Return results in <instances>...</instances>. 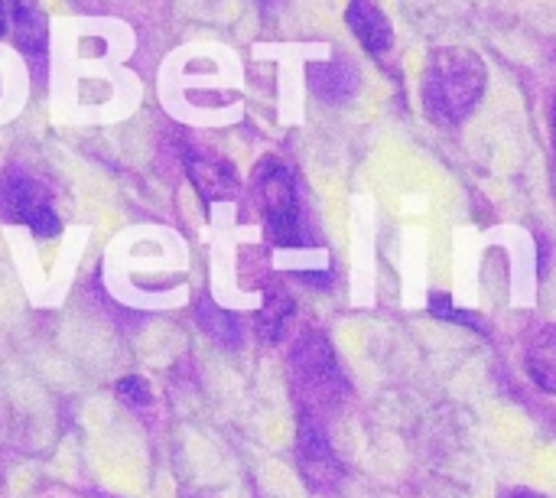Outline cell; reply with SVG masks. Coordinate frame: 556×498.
I'll return each mask as SVG.
<instances>
[{"label":"cell","instance_id":"6da1fadb","mask_svg":"<svg viewBox=\"0 0 556 498\" xmlns=\"http://www.w3.org/2000/svg\"><path fill=\"white\" fill-rule=\"evenodd\" d=\"M485 59L469 46H440L424 65V111L433 124L453 127L466 121L485 95Z\"/></svg>","mask_w":556,"mask_h":498},{"label":"cell","instance_id":"7a4b0ae2","mask_svg":"<svg viewBox=\"0 0 556 498\" xmlns=\"http://www.w3.org/2000/svg\"><path fill=\"white\" fill-rule=\"evenodd\" d=\"M290 378L293 391L303 404V418L316 421V414L336 411L345 398V378L339 372L336 352L329 339L316 329L303 333L290 352Z\"/></svg>","mask_w":556,"mask_h":498},{"label":"cell","instance_id":"3957f363","mask_svg":"<svg viewBox=\"0 0 556 498\" xmlns=\"http://www.w3.org/2000/svg\"><path fill=\"white\" fill-rule=\"evenodd\" d=\"M254 183H257V196H261V212H264V225H267V238L277 248H300L306 245L303 228H300V206H296V186L290 170L267 157L261 160V166L254 170Z\"/></svg>","mask_w":556,"mask_h":498},{"label":"cell","instance_id":"277c9868","mask_svg":"<svg viewBox=\"0 0 556 498\" xmlns=\"http://www.w3.org/2000/svg\"><path fill=\"white\" fill-rule=\"evenodd\" d=\"M0 219L10 225L29 228L33 238H59L62 235V222L52 212L49 189L26 173L0 176Z\"/></svg>","mask_w":556,"mask_h":498},{"label":"cell","instance_id":"5b68a950","mask_svg":"<svg viewBox=\"0 0 556 498\" xmlns=\"http://www.w3.org/2000/svg\"><path fill=\"white\" fill-rule=\"evenodd\" d=\"M296 463H300V473L306 480V486L313 493H329L342 483V463L336 457V450L329 447L323 427L309 418L300 414V424H296Z\"/></svg>","mask_w":556,"mask_h":498},{"label":"cell","instance_id":"8992f818","mask_svg":"<svg viewBox=\"0 0 556 498\" xmlns=\"http://www.w3.org/2000/svg\"><path fill=\"white\" fill-rule=\"evenodd\" d=\"M345 23L355 33V39L371 52L381 55L394 46V29L388 13L381 10L378 0H349L345 3Z\"/></svg>","mask_w":556,"mask_h":498},{"label":"cell","instance_id":"52a82bcc","mask_svg":"<svg viewBox=\"0 0 556 498\" xmlns=\"http://www.w3.org/2000/svg\"><path fill=\"white\" fill-rule=\"evenodd\" d=\"M3 3H7V20H10L16 49L39 55L49 46V20L39 10V0H3Z\"/></svg>","mask_w":556,"mask_h":498},{"label":"cell","instance_id":"ba28073f","mask_svg":"<svg viewBox=\"0 0 556 498\" xmlns=\"http://www.w3.org/2000/svg\"><path fill=\"white\" fill-rule=\"evenodd\" d=\"M186 170H189V179H192L195 192L205 202H218V199H228L235 192V166L225 163L222 157L192 153L186 160Z\"/></svg>","mask_w":556,"mask_h":498},{"label":"cell","instance_id":"9c48e42d","mask_svg":"<svg viewBox=\"0 0 556 498\" xmlns=\"http://www.w3.org/2000/svg\"><path fill=\"white\" fill-rule=\"evenodd\" d=\"M309 88L326 101H345L358 88V65L342 55L329 62H309Z\"/></svg>","mask_w":556,"mask_h":498},{"label":"cell","instance_id":"30bf717a","mask_svg":"<svg viewBox=\"0 0 556 498\" xmlns=\"http://www.w3.org/2000/svg\"><path fill=\"white\" fill-rule=\"evenodd\" d=\"M528 375L547 395H556V326L541 329L528 346Z\"/></svg>","mask_w":556,"mask_h":498},{"label":"cell","instance_id":"8fae6325","mask_svg":"<svg viewBox=\"0 0 556 498\" xmlns=\"http://www.w3.org/2000/svg\"><path fill=\"white\" fill-rule=\"evenodd\" d=\"M290 320H293V300L283 290H270L264 307L257 310V333H261V339L277 343L283 336V329L290 326Z\"/></svg>","mask_w":556,"mask_h":498},{"label":"cell","instance_id":"7c38bea8","mask_svg":"<svg viewBox=\"0 0 556 498\" xmlns=\"http://www.w3.org/2000/svg\"><path fill=\"white\" fill-rule=\"evenodd\" d=\"M114 395H117V401L127 404V408H147V404L153 401V391H150L147 378H140V375H124V378L114 385Z\"/></svg>","mask_w":556,"mask_h":498},{"label":"cell","instance_id":"4fadbf2b","mask_svg":"<svg viewBox=\"0 0 556 498\" xmlns=\"http://www.w3.org/2000/svg\"><path fill=\"white\" fill-rule=\"evenodd\" d=\"M430 313H437V316H443V320H456V323H472V326L482 323V320H476V316L456 310V303H453L450 297H443V294H433V297H430Z\"/></svg>","mask_w":556,"mask_h":498},{"label":"cell","instance_id":"5bb4252c","mask_svg":"<svg viewBox=\"0 0 556 498\" xmlns=\"http://www.w3.org/2000/svg\"><path fill=\"white\" fill-rule=\"evenodd\" d=\"M502 498H547V496H541V493H534V489H508Z\"/></svg>","mask_w":556,"mask_h":498},{"label":"cell","instance_id":"9a60e30c","mask_svg":"<svg viewBox=\"0 0 556 498\" xmlns=\"http://www.w3.org/2000/svg\"><path fill=\"white\" fill-rule=\"evenodd\" d=\"M7 26H10V20H7V3L0 0V36L7 33Z\"/></svg>","mask_w":556,"mask_h":498},{"label":"cell","instance_id":"2e32d148","mask_svg":"<svg viewBox=\"0 0 556 498\" xmlns=\"http://www.w3.org/2000/svg\"><path fill=\"white\" fill-rule=\"evenodd\" d=\"M554 137H556V104H554Z\"/></svg>","mask_w":556,"mask_h":498}]
</instances>
